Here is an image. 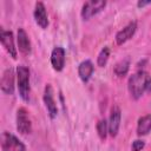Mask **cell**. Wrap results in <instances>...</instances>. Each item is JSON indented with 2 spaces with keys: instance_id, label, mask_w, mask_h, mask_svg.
<instances>
[{
  "instance_id": "ac0fdd59",
  "label": "cell",
  "mask_w": 151,
  "mask_h": 151,
  "mask_svg": "<svg viewBox=\"0 0 151 151\" xmlns=\"http://www.w3.org/2000/svg\"><path fill=\"white\" fill-rule=\"evenodd\" d=\"M109 57H110V48H109V47H104V48L100 51V53H99V55H98V58H97V64H98V66H99V67H104V66L106 65L107 60H109Z\"/></svg>"
},
{
  "instance_id": "6da1fadb",
  "label": "cell",
  "mask_w": 151,
  "mask_h": 151,
  "mask_svg": "<svg viewBox=\"0 0 151 151\" xmlns=\"http://www.w3.org/2000/svg\"><path fill=\"white\" fill-rule=\"evenodd\" d=\"M149 80V74L145 71H138L132 74L129 79V91L133 99H138L143 96L146 90V84Z\"/></svg>"
},
{
  "instance_id": "3957f363",
  "label": "cell",
  "mask_w": 151,
  "mask_h": 151,
  "mask_svg": "<svg viewBox=\"0 0 151 151\" xmlns=\"http://www.w3.org/2000/svg\"><path fill=\"white\" fill-rule=\"evenodd\" d=\"M1 149L2 151H26L25 145L14 134L6 131L1 134Z\"/></svg>"
},
{
  "instance_id": "ffe728a7",
  "label": "cell",
  "mask_w": 151,
  "mask_h": 151,
  "mask_svg": "<svg viewBox=\"0 0 151 151\" xmlns=\"http://www.w3.org/2000/svg\"><path fill=\"white\" fill-rule=\"evenodd\" d=\"M149 4H151V1H138L137 6H138V7H143V6H146V5H149Z\"/></svg>"
},
{
  "instance_id": "44dd1931",
  "label": "cell",
  "mask_w": 151,
  "mask_h": 151,
  "mask_svg": "<svg viewBox=\"0 0 151 151\" xmlns=\"http://www.w3.org/2000/svg\"><path fill=\"white\" fill-rule=\"evenodd\" d=\"M146 91L151 92V77H149V80H147V84H146Z\"/></svg>"
},
{
  "instance_id": "7c38bea8",
  "label": "cell",
  "mask_w": 151,
  "mask_h": 151,
  "mask_svg": "<svg viewBox=\"0 0 151 151\" xmlns=\"http://www.w3.org/2000/svg\"><path fill=\"white\" fill-rule=\"evenodd\" d=\"M34 19L35 22L41 27V28H47L48 26V15L46 12V8L42 2H37L35 8H34Z\"/></svg>"
},
{
  "instance_id": "9c48e42d",
  "label": "cell",
  "mask_w": 151,
  "mask_h": 151,
  "mask_svg": "<svg viewBox=\"0 0 151 151\" xmlns=\"http://www.w3.org/2000/svg\"><path fill=\"white\" fill-rule=\"evenodd\" d=\"M136 29H137V22L136 21L129 22L123 29H120L116 34V42H117V45H123L124 42H126L127 40H130L133 37Z\"/></svg>"
},
{
  "instance_id": "8fae6325",
  "label": "cell",
  "mask_w": 151,
  "mask_h": 151,
  "mask_svg": "<svg viewBox=\"0 0 151 151\" xmlns=\"http://www.w3.org/2000/svg\"><path fill=\"white\" fill-rule=\"evenodd\" d=\"M1 91L6 94H13L14 91V72L12 68H7L1 77Z\"/></svg>"
},
{
  "instance_id": "9a60e30c",
  "label": "cell",
  "mask_w": 151,
  "mask_h": 151,
  "mask_svg": "<svg viewBox=\"0 0 151 151\" xmlns=\"http://www.w3.org/2000/svg\"><path fill=\"white\" fill-rule=\"evenodd\" d=\"M151 131V114L143 116L138 119L137 124V134L145 136Z\"/></svg>"
},
{
  "instance_id": "5bb4252c",
  "label": "cell",
  "mask_w": 151,
  "mask_h": 151,
  "mask_svg": "<svg viewBox=\"0 0 151 151\" xmlns=\"http://www.w3.org/2000/svg\"><path fill=\"white\" fill-rule=\"evenodd\" d=\"M93 64L91 60H84L79 64L78 66V74H79V78L81 79V81L84 83H87L93 73Z\"/></svg>"
},
{
  "instance_id": "4fadbf2b",
  "label": "cell",
  "mask_w": 151,
  "mask_h": 151,
  "mask_svg": "<svg viewBox=\"0 0 151 151\" xmlns=\"http://www.w3.org/2000/svg\"><path fill=\"white\" fill-rule=\"evenodd\" d=\"M17 41H18L19 51L22 54L28 55L31 53V41H29V38H28V35H27V33H26V31L24 28H19L18 29Z\"/></svg>"
},
{
  "instance_id": "52a82bcc",
  "label": "cell",
  "mask_w": 151,
  "mask_h": 151,
  "mask_svg": "<svg viewBox=\"0 0 151 151\" xmlns=\"http://www.w3.org/2000/svg\"><path fill=\"white\" fill-rule=\"evenodd\" d=\"M0 40L2 46L5 47V50L9 53V55L12 58H17V47L14 45V39H13V33L11 31H5L1 28V33H0Z\"/></svg>"
},
{
  "instance_id": "277c9868",
  "label": "cell",
  "mask_w": 151,
  "mask_h": 151,
  "mask_svg": "<svg viewBox=\"0 0 151 151\" xmlns=\"http://www.w3.org/2000/svg\"><path fill=\"white\" fill-rule=\"evenodd\" d=\"M106 2L104 0H91L87 1L83 5L81 8V17L84 20H88L90 18H92L93 15H96L97 13H99L101 9H104Z\"/></svg>"
},
{
  "instance_id": "e0dca14e",
  "label": "cell",
  "mask_w": 151,
  "mask_h": 151,
  "mask_svg": "<svg viewBox=\"0 0 151 151\" xmlns=\"http://www.w3.org/2000/svg\"><path fill=\"white\" fill-rule=\"evenodd\" d=\"M97 132H98V136L100 137V139L104 140L106 138L107 132H109V124L105 119H100L97 123Z\"/></svg>"
},
{
  "instance_id": "ba28073f",
  "label": "cell",
  "mask_w": 151,
  "mask_h": 151,
  "mask_svg": "<svg viewBox=\"0 0 151 151\" xmlns=\"http://www.w3.org/2000/svg\"><path fill=\"white\" fill-rule=\"evenodd\" d=\"M51 64L57 72L63 71L65 66V50L61 46H55L51 53Z\"/></svg>"
},
{
  "instance_id": "d6986e66",
  "label": "cell",
  "mask_w": 151,
  "mask_h": 151,
  "mask_svg": "<svg viewBox=\"0 0 151 151\" xmlns=\"http://www.w3.org/2000/svg\"><path fill=\"white\" fill-rule=\"evenodd\" d=\"M145 146V143L144 140H140V139H136L133 143H132V146H131V150L132 151H142V149Z\"/></svg>"
},
{
  "instance_id": "2e32d148",
  "label": "cell",
  "mask_w": 151,
  "mask_h": 151,
  "mask_svg": "<svg viewBox=\"0 0 151 151\" xmlns=\"http://www.w3.org/2000/svg\"><path fill=\"white\" fill-rule=\"evenodd\" d=\"M129 68H130V60L129 59H123V60H120L119 63L116 64L114 73L118 77H124L129 72Z\"/></svg>"
},
{
  "instance_id": "30bf717a",
  "label": "cell",
  "mask_w": 151,
  "mask_h": 151,
  "mask_svg": "<svg viewBox=\"0 0 151 151\" xmlns=\"http://www.w3.org/2000/svg\"><path fill=\"white\" fill-rule=\"evenodd\" d=\"M120 118H122V112L120 109L114 105L111 109V114H110V120H109V132L112 137H116L120 126Z\"/></svg>"
},
{
  "instance_id": "7a4b0ae2",
  "label": "cell",
  "mask_w": 151,
  "mask_h": 151,
  "mask_svg": "<svg viewBox=\"0 0 151 151\" xmlns=\"http://www.w3.org/2000/svg\"><path fill=\"white\" fill-rule=\"evenodd\" d=\"M17 79H18V90L19 94L24 100H28L29 98V70L24 66L19 65L17 67Z\"/></svg>"
},
{
  "instance_id": "5b68a950",
  "label": "cell",
  "mask_w": 151,
  "mask_h": 151,
  "mask_svg": "<svg viewBox=\"0 0 151 151\" xmlns=\"http://www.w3.org/2000/svg\"><path fill=\"white\" fill-rule=\"evenodd\" d=\"M17 130L21 134H28L32 132V123L27 111L24 107H20L17 111Z\"/></svg>"
},
{
  "instance_id": "8992f818",
  "label": "cell",
  "mask_w": 151,
  "mask_h": 151,
  "mask_svg": "<svg viewBox=\"0 0 151 151\" xmlns=\"http://www.w3.org/2000/svg\"><path fill=\"white\" fill-rule=\"evenodd\" d=\"M44 103L46 105V109L48 111V114L52 119H54L57 117L58 113V107L54 100V96H53V88L50 84H47L45 86V91H44Z\"/></svg>"
}]
</instances>
